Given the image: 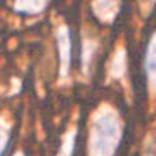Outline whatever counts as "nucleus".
I'll use <instances>...</instances> for the list:
<instances>
[{"instance_id": "nucleus-6", "label": "nucleus", "mask_w": 156, "mask_h": 156, "mask_svg": "<svg viewBox=\"0 0 156 156\" xmlns=\"http://www.w3.org/2000/svg\"><path fill=\"white\" fill-rule=\"evenodd\" d=\"M127 72V60H125V51L119 49L115 51L114 57L109 63V70H107V76L109 80H122Z\"/></svg>"}, {"instance_id": "nucleus-4", "label": "nucleus", "mask_w": 156, "mask_h": 156, "mask_svg": "<svg viewBox=\"0 0 156 156\" xmlns=\"http://www.w3.org/2000/svg\"><path fill=\"white\" fill-rule=\"evenodd\" d=\"M91 8L101 23H112L119 15L120 0H93Z\"/></svg>"}, {"instance_id": "nucleus-2", "label": "nucleus", "mask_w": 156, "mask_h": 156, "mask_svg": "<svg viewBox=\"0 0 156 156\" xmlns=\"http://www.w3.org/2000/svg\"><path fill=\"white\" fill-rule=\"evenodd\" d=\"M58 49V78L67 80L73 63V34L67 24H62L55 34Z\"/></svg>"}, {"instance_id": "nucleus-8", "label": "nucleus", "mask_w": 156, "mask_h": 156, "mask_svg": "<svg viewBox=\"0 0 156 156\" xmlns=\"http://www.w3.org/2000/svg\"><path fill=\"white\" fill-rule=\"evenodd\" d=\"M75 143H76V130L70 129L63 135L60 148L57 151V156H73V153H75Z\"/></svg>"}, {"instance_id": "nucleus-9", "label": "nucleus", "mask_w": 156, "mask_h": 156, "mask_svg": "<svg viewBox=\"0 0 156 156\" xmlns=\"http://www.w3.org/2000/svg\"><path fill=\"white\" fill-rule=\"evenodd\" d=\"M10 136H12V133H10L8 127L3 122H0V156H3L7 153V150L10 146Z\"/></svg>"}, {"instance_id": "nucleus-5", "label": "nucleus", "mask_w": 156, "mask_h": 156, "mask_svg": "<svg viewBox=\"0 0 156 156\" xmlns=\"http://www.w3.org/2000/svg\"><path fill=\"white\" fill-rule=\"evenodd\" d=\"M98 49H99V42L96 41L94 37H88L86 34L81 36V49H80V67L83 75H88L91 72L93 62H94V57L98 54Z\"/></svg>"}, {"instance_id": "nucleus-1", "label": "nucleus", "mask_w": 156, "mask_h": 156, "mask_svg": "<svg viewBox=\"0 0 156 156\" xmlns=\"http://www.w3.org/2000/svg\"><path fill=\"white\" fill-rule=\"evenodd\" d=\"M122 138L124 124L117 111L111 106L98 107L90 122L86 156H115Z\"/></svg>"}, {"instance_id": "nucleus-10", "label": "nucleus", "mask_w": 156, "mask_h": 156, "mask_svg": "<svg viewBox=\"0 0 156 156\" xmlns=\"http://www.w3.org/2000/svg\"><path fill=\"white\" fill-rule=\"evenodd\" d=\"M141 156H156V140L153 136H148L141 148Z\"/></svg>"}, {"instance_id": "nucleus-7", "label": "nucleus", "mask_w": 156, "mask_h": 156, "mask_svg": "<svg viewBox=\"0 0 156 156\" xmlns=\"http://www.w3.org/2000/svg\"><path fill=\"white\" fill-rule=\"evenodd\" d=\"M46 5H47V0H16L15 2V10L20 13L37 15L46 8Z\"/></svg>"}, {"instance_id": "nucleus-3", "label": "nucleus", "mask_w": 156, "mask_h": 156, "mask_svg": "<svg viewBox=\"0 0 156 156\" xmlns=\"http://www.w3.org/2000/svg\"><path fill=\"white\" fill-rule=\"evenodd\" d=\"M143 70L151 93H156V29L146 42L143 55Z\"/></svg>"}, {"instance_id": "nucleus-11", "label": "nucleus", "mask_w": 156, "mask_h": 156, "mask_svg": "<svg viewBox=\"0 0 156 156\" xmlns=\"http://www.w3.org/2000/svg\"><path fill=\"white\" fill-rule=\"evenodd\" d=\"M13 156H24V154H23V153H21V151H18V153H15V154H13Z\"/></svg>"}]
</instances>
